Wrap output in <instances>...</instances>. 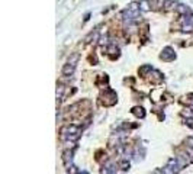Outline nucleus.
Instances as JSON below:
<instances>
[{
    "instance_id": "nucleus-1",
    "label": "nucleus",
    "mask_w": 193,
    "mask_h": 174,
    "mask_svg": "<svg viewBox=\"0 0 193 174\" xmlns=\"http://www.w3.org/2000/svg\"><path fill=\"white\" fill-rule=\"evenodd\" d=\"M176 55H174V52H173V49L170 48V47H167V48H164V51H163V54H161V58L165 61H170L173 60Z\"/></svg>"
},
{
    "instance_id": "nucleus-8",
    "label": "nucleus",
    "mask_w": 193,
    "mask_h": 174,
    "mask_svg": "<svg viewBox=\"0 0 193 174\" xmlns=\"http://www.w3.org/2000/svg\"><path fill=\"white\" fill-rule=\"evenodd\" d=\"M173 5H176V2H173V0H167V2H165V7H167V9L173 7Z\"/></svg>"
},
{
    "instance_id": "nucleus-7",
    "label": "nucleus",
    "mask_w": 193,
    "mask_h": 174,
    "mask_svg": "<svg viewBox=\"0 0 193 174\" xmlns=\"http://www.w3.org/2000/svg\"><path fill=\"white\" fill-rule=\"evenodd\" d=\"M132 112H134L135 115H138V116H141V118L144 116V109H142V108H134Z\"/></svg>"
},
{
    "instance_id": "nucleus-4",
    "label": "nucleus",
    "mask_w": 193,
    "mask_h": 174,
    "mask_svg": "<svg viewBox=\"0 0 193 174\" xmlns=\"http://www.w3.org/2000/svg\"><path fill=\"white\" fill-rule=\"evenodd\" d=\"M78 57H80V55H78L77 52H76V54H73L71 57L68 58V61H67V64H70V65H73V67H76V62L78 61Z\"/></svg>"
},
{
    "instance_id": "nucleus-5",
    "label": "nucleus",
    "mask_w": 193,
    "mask_h": 174,
    "mask_svg": "<svg viewBox=\"0 0 193 174\" xmlns=\"http://www.w3.org/2000/svg\"><path fill=\"white\" fill-rule=\"evenodd\" d=\"M64 89H66V87L62 86V84H58V86H57V100H61V99H62Z\"/></svg>"
},
{
    "instance_id": "nucleus-3",
    "label": "nucleus",
    "mask_w": 193,
    "mask_h": 174,
    "mask_svg": "<svg viewBox=\"0 0 193 174\" xmlns=\"http://www.w3.org/2000/svg\"><path fill=\"white\" fill-rule=\"evenodd\" d=\"M177 10L180 12V13H182V15H184V16H186V15H192V13H190V9H189L187 6H184V5H177V7H176Z\"/></svg>"
},
{
    "instance_id": "nucleus-10",
    "label": "nucleus",
    "mask_w": 193,
    "mask_h": 174,
    "mask_svg": "<svg viewBox=\"0 0 193 174\" xmlns=\"http://www.w3.org/2000/svg\"><path fill=\"white\" fill-rule=\"evenodd\" d=\"M186 152H187L189 155L193 158V148H190V147H187V145H186Z\"/></svg>"
},
{
    "instance_id": "nucleus-11",
    "label": "nucleus",
    "mask_w": 193,
    "mask_h": 174,
    "mask_svg": "<svg viewBox=\"0 0 193 174\" xmlns=\"http://www.w3.org/2000/svg\"><path fill=\"white\" fill-rule=\"evenodd\" d=\"M80 174H89V173H87V171H81V173H80Z\"/></svg>"
},
{
    "instance_id": "nucleus-2",
    "label": "nucleus",
    "mask_w": 193,
    "mask_h": 174,
    "mask_svg": "<svg viewBox=\"0 0 193 174\" xmlns=\"http://www.w3.org/2000/svg\"><path fill=\"white\" fill-rule=\"evenodd\" d=\"M74 68L76 67H73V65H70V64H66L64 67H62V76H71L73 73H74Z\"/></svg>"
},
{
    "instance_id": "nucleus-6",
    "label": "nucleus",
    "mask_w": 193,
    "mask_h": 174,
    "mask_svg": "<svg viewBox=\"0 0 193 174\" xmlns=\"http://www.w3.org/2000/svg\"><path fill=\"white\" fill-rule=\"evenodd\" d=\"M147 3H148V0H141V2H139V5H141V9H142L144 12H145V10H149V7H148V5H147Z\"/></svg>"
},
{
    "instance_id": "nucleus-9",
    "label": "nucleus",
    "mask_w": 193,
    "mask_h": 174,
    "mask_svg": "<svg viewBox=\"0 0 193 174\" xmlns=\"http://www.w3.org/2000/svg\"><path fill=\"white\" fill-rule=\"evenodd\" d=\"M186 144H187V147L193 148V138H187V139H186Z\"/></svg>"
}]
</instances>
